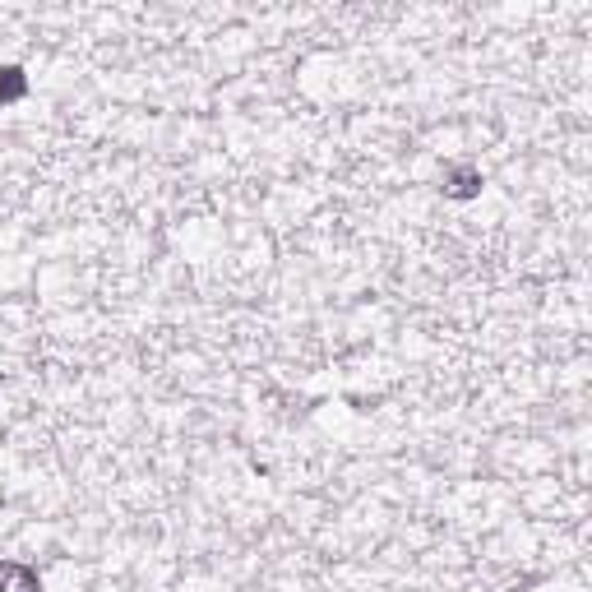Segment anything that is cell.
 Segmentation results:
<instances>
[{
  "instance_id": "1",
  "label": "cell",
  "mask_w": 592,
  "mask_h": 592,
  "mask_svg": "<svg viewBox=\"0 0 592 592\" xmlns=\"http://www.w3.org/2000/svg\"><path fill=\"white\" fill-rule=\"evenodd\" d=\"M0 592H42L37 569H29L24 560H0Z\"/></svg>"
},
{
  "instance_id": "2",
  "label": "cell",
  "mask_w": 592,
  "mask_h": 592,
  "mask_svg": "<svg viewBox=\"0 0 592 592\" xmlns=\"http://www.w3.org/2000/svg\"><path fill=\"white\" fill-rule=\"evenodd\" d=\"M445 194L449 200H477L481 194V171L477 167H454L449 181H445Z\"/></svg>"
},
{
  "instance_id": "3",
  "label": "cell",
  "mask_w": 592,
  "mask_h": 592,
  "mask_svg": "<svg viewBox=\"0 0 592 592\" xmlns=\"http://www.w3.org/2000/svg\"><path fill=\"white\" fill-rule=\"evenodd\" d=\"M24 93H29V75L19 70V65H0V107L19 102Z\"/></svg>"
}]
</instances>
